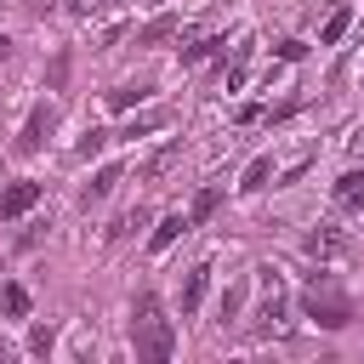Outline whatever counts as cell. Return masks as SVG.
I'll use <instances>...</instances> for the list:
<instances>
[{
	"label": "cell",
	"instance_id": "6da1fadb",
	"mask_svg": "<svg viewBox=\"0 0 364 364\" xmlns=\"http://www.w3.org/2000/svg\"><path fill=\"white\" fill-rule=\"evenodd\" d=\"M131 347L148 364H165L176 353V324L165 318V307L154 296H136V307H131Z\"/></svg>",
	"mask_w": 364,
	"mask_h": 364
},
{
	"label": "cell",
	"instance_id": "7a4b0ae2",
	"mask_svg": "<svg viewBox=\"0 0 364 364\" xmlns=\"http://www.w3.org/2000/svg\"><path fill=\"white\" fill-rule=\"evenodd\" d=\"M301 307H307V318L313 324H324V330H341V324H353V301L330 284V279H313V290L301 296Z\"/></svg>",
	"mask_w": 364,
	"mask_h": 364
},
{
	"label": "cell",
	"instance_id": "3957f363",
	"mask_svg": "<svg viewBox=\"0 0 364 364\" xmlns=\"http://www.w3.org/2000/svg\"><path fill=\"white\" fill-rule=\"evenodd\" d=\"M262 273H267V267H262ZM262 284H267V301H262V313H256L262 336H290V318H284V290H279V279L267 273Z\"/></svg>",
	"mask_w": 364,
	"mask_h": 364
},
{
	"label": "cell",
	"instance_id": "277c9868",
	"mask_svg": "<svg viewBox=\"0 0 364 364\" xmlns=\"http://www.w3.org/2000/svg\"><path fill=\"white\" fill-rule=\"evenodd\" d=\"M40 205V182H11L6 193H0V216L11 222V216H23V210H34Z\"/></svg>",
	"mask_w": 364,
	"mask_h": 364
},
{
	"label": "cell",
	"instance_id": "5b68a950",
	"mask_svg": "<svg viewBox=\"0 0 364 364\" xmlns=\"http://www.w3.org/2000/svg\"><path fill=\"white\" fill-rule=\"evenodd\" d=\"M307 256H318V262H341V256H347V233H336V228H313V233H307Z\"/></svg>",
	"mask_w": 364,
	"mask_h": 364
},
{
	"label": "cell",
	"instance_id": "8992f818",
	"mask_svg": "<svg viewBox=\"0 0 364 364\" xmlns=\"http://www.w3.org/2000/svg\"><path fill=\"white\" fill-rule=\"evenodd\" d=\"M51 125H57V114H51V108H34V114H28V125H23V136H17V148H23V154H34V148L51 136Z\"/></svg>",
	"mask_w": 364,
	"mask_h": 364
},
{
	"label": "cell",
	"instance_id": "52a82bcc",
	"mask_svg": "<svg viewBox=\"0 0 364 364\" xmlns=\"http://www.w3.org/2000/svg\"><path fill=\"white\" fill-rule=\"evenodd\" d=\"M182 233H188V216H159V228L148 233V250H171Z\"/></svg>",
	"mask_w": 364,
	"mask_h": 364
},
{
	"label": "cell",
	"instance_id": "ba28073f",
	"mask_svg": "<svg viewBox=\"0 0 364 364\" xmlns=\"http://www.w3.org/2000/svg\"><path fill=\"white\" fill-rule=\"evenodd\" d=\"M205 279H210V267L199 262V267H188V279H182V313H193L199 301H205Z\"/></svg>",
	"mask_w": 364,
	"mask_h": 364
},
{
	"label": "cell",
	"instance_id": "9c48e42d",
	"mask_svg": "<svg viewBox=\"0 0 364 364\" xmlns=\"http://www.w3.org/2000/svg\"><path fill=\"white\" fill-rule=\"evenodd\" d=\"M336 205H347V210L364 205V171H347V176L336 182Z\"/></svg>",
	"mask_w": 364,
	"mask_h": 364
},
{
	"label": "cell",
	"instance_id": "30bf717a",
	"mask_svg": "<svg viewBox=\"0 0 364 364\" xmlns=\"http://www.w3.org/2000/svg\"><path fill=\"white\" fill-rule=\"evenodd\" d=\"M347 23H353V11H347V6H336V11H330V23L318 28V46H336V40L347 34Z\"/></svg>",
	"mask_w": 364,
	"mask_h": 364
},
{
	"label": "cell",
	"instance_id": "8fae6325",
	"mask_svg": "<svg viewBox=\"0 0 364 364\" xmlns=\"http://www.w3.org/2000/svg\"><path fill=\"white\" fill-rule=\"evenodd\" d=\"M216 205H222V193H216V188H199V193H193V210H188V228H199Z\"/></svg>",
	"mask_w": 364,
	"mask_h": 364
},
{
	"label": "cell",
	"instance_id": "7c38bea8",
	"mask_svg": "<svg viewBox=\"0 0 364 364\" xmlns=\"http://www.w3.org/2000/svg\"><path fill=\"white\" fill-rule=\"evenodd\" d=\"M108 102H114V108H136V102H148V85H142V80H131V85L108 91Z\"/></svg>",
	"mask_w": 364,
	"mask_h": 364
},
{
	"label": "cell",
	"instance_id": "4fadbf2b",
	"mask_svg": "<svg viewBox=\"0 0 364 364\" xmlns=\"http://www.w3.org/2000/svg\"><path fill=\"white\" fill-rule=\"evenodd\" d=\"M267 176H273V159H267V154H256V159L245 165V182H239V188H267Z\"/></svg>",
	"mask_w": 364,
	"mask_h": 364
},
{
	"label": "cell",
	"instance_id": "5bb4252c",
	"mask_svg": "<svg viewBox=\"0 0 364 364\" xmlns=\"http://www.w3.org/2000/svg\"><path fill=\"white\" fill-rule=\"evenodd\" d=\"M114 182H119V165H102V171L85 182V199H102V193H114Z\"/></svg>",
	"mask_w": 364,
	"mask_h": 364
},
{
	"label": "cell",
	"instance_id": "9a60e30c",
	"mask_svg": "<svg viewBox=\"0 0 364 364\" xmlns=\"http://www.w3.org/2000/svg\"><path fill=\"white\" fill-rule=\"evenodd\" d=\"M0 307H6L11 318H23V313H28V290H23V284H6V290H0Z\"/></svg>",
	"mask_w": 364,
	"mask_h": 364
},
{
	"label": "cell",
	"instance_id": "2e32d148",
	"mask_svg": "<svg viewBox=\"0 0 364 364\" xmlns=\"http://www.w3.org/2000/svg\"><path fill=\"white\" fill-rule=\"evenodd\" d=\"M171 34H176V17H154V23H148L136 40H142V46H154V40H171Z\"/></svg>",
	"mask_w": 364,
	"mask_h": 364
},
{
	"label": "cell",
	"instance_id": "e0dca14e",
	"mask_svg": "<svg viewBox=\"0 0 364 364\" xmlns=\"http://www.w3.org/2000/svg\"><path fill=\"white\" fill-rule=\"evenodd\" d=\"M176 154H182V148H176V142H171V148H165V154H154V159H148V165H142V176H165V171H171V165H176Z\"/></svg>",
	"mask_w": 364,
	"mask_h": 364
},
{
	"label": "cell",
	"instance_id": "ac0fdd59",
	"mask_svg": "<svg viewBox=\"0 0 364 364\" xmlns=\"http://www.w3.org/2000/svg\"><path fill=\"white\" fill-rule=\"evenodd\" d=\"M97 148H108V131H85V136H80V154H85V159H91Z\"/></svg>",
	"mask_w": 364,
	"mask_h": 364
},
{
	"label": "cell",
	"instance_id": "d6986e66",
	"mask_svg": "<svg viewBox=\"0 0 364 364\" xmlns=\"http://www.w3.org/2000/svg\"><path fill=\"white\" fill-rule=\"evenodd\" d=\"M28 347H34V353H51V330H46V324H40V330H34V336H28Z\"/></svg>",
	"mask_w": 364,
	"mask_h": 364
},
{
	"label": "cell",
	"instance_id": "ffe728a7",
	"mask_svg": "<svg viewBox=\"0 0 364 364\" xmlns=\"http://www.w3.org/2000/svg\"><path fill=\"white\" fill-rule=\"evenodd\" d=\"M68 6H74V11H80V17H91V11H102V6H108V0H68Z\"/></svg>",
	"mask_w": 364,
	"mask_h": 364
},
{
	"label": "cell",
	"instance_id": "44dd1931",
	"mask_svg": "<svg viewBox=\"0 0 364 364\" xmlns=\"http://www.w3.org/2000/svg\"><path fill=\"white\" fill-rule=\"evenodd\" d=\"M51 6H57V0H28V11H51Z\"/></svg>",
	"mask_w": 364,
	"mask_h": 364
},
{
	"label": "cell",
	"instance_id": "7402d4cb",
	"mask_svg": "<svg viewBox=\"0 0 364 364\" xmlns=\"http://www.w3.org/2000/svg\"><path fill=\"white\" fill-rule=\"evenodd\" d=\"M353 154H364V125H358V131H353Z\"/></svg>",
	"mask_w": 364,
	"mask_h": 364
},
{
	"label": "cell",
	"instance_id": "603a6c76",
	"mask_svg": "<svg viewBox=\"0 0 364 364\" xmlns=\"http://www.w3.org/2000/svg\"><path fill=\"white\" fill-rule=\"evenodd\" d=\"M6 57H11V40H6V34H0V63H6Z\"/></svg>",
	"mask_w": 364,
	"mask_h": 364
}]
</instances>
